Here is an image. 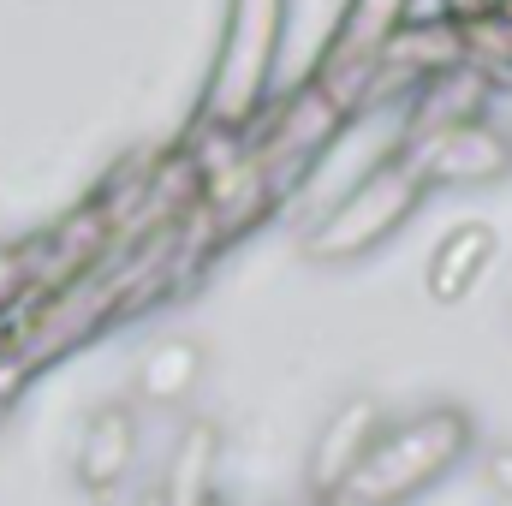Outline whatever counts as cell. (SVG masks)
<instances>
[{"label":"cell","instance_id":"3957f363","mask_svg":"<svg viewBox=\"0 0 512 506\" xmlns=\"http://www.w3.org/2000/svg\"><path fill=\"white\" fill-rule=\"evenodd\" d=\"M429 185L417 173V161L405 155V143H393L382 161L304 233V256L310 262H358V256L382 251L387 239L423 209Z\"/></svg>","mask_w":512,"mask_h":506},{"label":"cell","instance_id":"8fae6325","mask_svg":"<svg viewBox=\"0 0 512 506\" xmlns=\"http://www.w3.org/2000/svg\"><path fill=\"white\" fill-rule=\"evenodd\" d=\"M209 506H310V501H245V495H215Z\"/></svg>","mask_w":512,"mask_h":506},{"label":"cell","instance_id":"5b68a950","mask_svg":"<svg viewBox=\"0 0 512 506\" xmlns=\"http://www.w3.org/2000/svg\"><path fill=\"white\" fill-rule=\"evenodd\" d=\"M137 447H143V417L131 399H102L84 423H78V447H72V483L90 501H114L137 471Z\"/></svg>","mask_w":512,"mask_h":506},{"label":"cell","instance_id":"7a4b0ae2","mask_svg":"<svg viewBox=\"0 0 512 506\" xmlns=\"http://www.w3.org/2000/svg\"><path fill=\"white\" fill-rule=\"evenodd\" d=\"M471 453H477V417L441 399L411 417H387L364 441V453L334 477V489H322L310 506H405Z\"/></svg>","mask_w":512,"mask_h":506},{"label":"cell","instance_id":"277c9868","mask_svg":"<svg viewBox=\"0 0 512 506\" xmlns=\"http://www.w3.org/2000/svg\"><path fill=\"white\" fill-rule=\"evenodd\" d=\"M405 12L411 0H346L340 12V30L328 36V54L316 60V84L334 90L340 102L358 108V96H376L382 90V60L393 48V36L405 30Z\"/></svg>","mask_w":512,"mask_h":506},{"label":"cell","instance_id":"52a82bcc","mask_svg":"<svg viewBox=\"0 0 512 506\" xmlns=\"http://www.w3.org/2000/svg\"><path fill=\"white\" fill-rule=\"evenodd\" d=\"M209 376V352L203 340L191 334H167L155 340L143 358H137V376H131V405L137 411H179Z\"/></svg>","mask_w":512,"mask_h":506},{"label":"cell","instance_id":"ba28073f","mask_svg":"<svg viewBox=\"0 0 512 506\" xmlns=\"http://www.w3.org/2000/svg\"><path fill=\"white\" fill-rule=\"evenodd\" d=\"M382 423H387V405L376 399V393H352V399L334 405V417L316 429V447H310V471H304L310 501H316L322 489H334V477L364 453V441H370Z\"/></svg>","mask_w":512,"mask_h":506},{"label":"cell","instance_id":"30bf717a","mask_svg":"<svg viewBox=\"0 0 512 506\" xmlns=\"http://www.w3.org/2000/svg\"><path fill=\"white\" fill-rule=\"evenodd\" d=\"M477 471H483V483L512 506V441H489V447L477 453Z\"/></svg>","mask_w":512,"mask_h":506},{"label":"cell","instance_id":"8992f818","mask_svg":"<svg viewBox=\"0 0 512 506\" xmlns=\"http://www.w3.org/2000/svg\"><path fill=\"white\" fill-rule=\"evenodd\" d=\"M215 465H221V429L209 417H191L137 506H209L215 501Z\"/></svg>","mask_w":512,"mask_h":506},{"label":"cell","instance_id":"7c38bea8","mask_svg":"<svg viewBox=\"0 0 512 506\" xmlns=\"http://www.w3.org/2000/svg\"><path fill=\"white\" fill-rule=\"evenodd\" d=\"M447 6H453V12L465 18V12H489V6H501V0H447Z\"/></svg>","mask_w":512,"mask_h":506},{"label":"cell","instance_id":"9c48e42d","mask_svg":"<svg viewBox=\"0 0 512 506\" xmlns=\"http://www.w3.org/2000/svg\"><path fill=\"white\" fill-rule=\"evenodd\" d=\"M495 256H501V239H495L489 221H459V227L429 251V262H423V286H429V298H435V304H459V298H471V286L489 274Z\"/></svg>","mask_w":512,"mask_h":506},{"label":"cell","instance_id":"6da1fadb","mask_svg":"<svg viewBox=\"0 0 512 506\" xmlns=\"http://www.w3.org/2000/svg\"><path fill=\"white\" fill-rule=\"evenodd\" d=\"M280 36H286V0H227L221 48L209 60L197 114L185 126V149L215 167L239 137H251L274 96V66H280Z\"/></svg>","mask_w":512,"mask_h":506}]
</instances>
